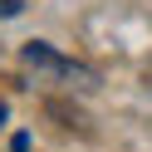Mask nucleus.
<instances>
[{"label": "nucleus", "instance_id": "7ed1b4c3", "mask_svg": "<svg viewBox=\"0 0 152 152\" xmlns=\"http://www.w3.org/2000/svg\"><path fill=\"white\" fill-rule=\"evenodd\" d=\"M0 128H5V103H0Z\"/></svg>", "mask_w": 152, "mask_h": 152}, {"label": "nucleus", "instance_id": "20e7f679", "mask_svg": "<svg viewBox=\"0 0 152 152\" xmlns=\"http://www.w3.org/2000/svg\"><path fill=\"white\" fill-rule=\"evenodd\" d=\"M147 88H152V79H147Z\"/></svg>", "mask_w": 152, "mask_h": 152}, {"label": "nucleus", "instance_id": "f03ea898", "mask_svg": "<svg viewBox=\"0 0 152 152\" xmlns=\"http://www.w3.org/2000/svg\"><path fill=\"white\" fill-rule=\"evenodd\" d=\"M20 5L25 0H0V15H20Z\"/></svg>", "mask_w": 152, "mask_h": 152}, {"label": "nucleus", "instance_id": "f257e3e1", "mask_svg": "<svg viewBox=\"0 0 152 152\" xmlns=\"http://www.w3.org/2000/svg\"><path fill=\"white\" fill-rule=\"evenodd\" d=\"M20 59L30 64L34 74H44V79H54V83H69V88H98V74H93L88 64L69 59V54L49 49V44H39V39H30V44H25V49H20Z\"/></svg>", "mask_w": 152, "mask_h": 152}]
</instances>
